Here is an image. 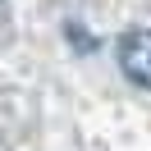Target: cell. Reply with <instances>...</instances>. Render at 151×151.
<instances>
[{
  "instance_id": "obj_1",
  "label": "cell",
  "mask_w": 151,
  "mask_h": 151,
  "mask_svg": "<svg viewBox=\"0 0 151 151\" xmlns=\"http://www.w3.org/2000/svg\"><path fill=\"white\" fill-rule=\"evenodd\" d=\"M119 69L128 83L151 87V28H128L119 37Z\"/></svg>"
}]
</instances>
